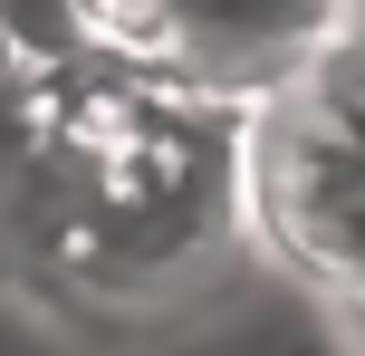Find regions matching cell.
Masks as SVG:
<instances>
[{
	"mask_svg": "<svg viewBox=\"0 0 365 356\" xmlns=\"http://www.w3.org/2000/svg\"><path fill=\"white\" fill-rule=\"evenodd\" d=\"M250 116L115 77H48L38 145L0 183V280L87 327L164 318L240 260Z\"/></svg>",
	"mask_w": 365,
	"mask_h": 356,
	"instance_id": "6da1fadb",
	"label": "cell"
},
{
	"mask_svg": "<svg viewBox=\"0 0 365 356\" xmlns=\"http://www.w3.org/2000/svg\"><path fill=\"white\" fill-rule=\"evenodd\" d=\"M346 10H289V0H106L87 10V39L115 77H145L164 96H202V106H279L317 77L336 49Z\"/></svg>",
	"mask_w": 365,
	"mask_h": 356,
	"instance_id": "7a4b0ae2",
	"label": "cell"
},
{
	"mask_svg": "<svg viewBox=\"0 0 365 356\" xmlns=\"http://www.w3.org/2000/svg\"><path fill=\"white\" fill-rule=\"evenodd\" d=\"M250 231L365 318V135L308 87L250 116Z\"/></svg>",
	"mask_w": 365,
	"mask_h": 356,
	"instance_id": "3957f363",
	"label": "cell"
},
{
	"mask_svg": "<svg viewBox=\"0 0 365 356\" xmlns=\"http://www.w3.org/2000/svg\"><path fill=\"white\" fill-rule=\"evenodd\" d=\"M308 96H317L327 116H346V126L365 135V10H346V29H336V49L317 58Z\"/></svg>",
	"mask_w": 365,
	"mask_h": 356,
	"instance_id": "277c9868",
	"label": "cell"
},
{
	"mask_svg": "<svg viewBox=\"0 0 365 356\" xmlns=\"http://www.w3.org/2000/svg\"><path fill=\"white\" fill-rule=\"evenodd\" d=\"M356 356H365V318H356Z\"/></svg>",
	"mask_w": 365,
	"mask_h": 356,
	"instance_id": "5b68a950",
	"label": "cell"
}]
</instances>
